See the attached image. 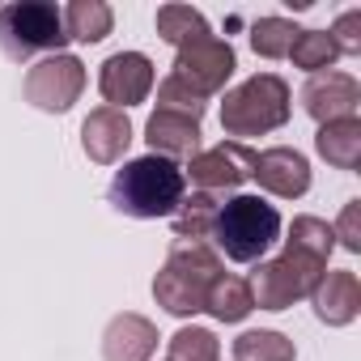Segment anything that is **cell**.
<instances>
[{
    "label": "cell",
    "instance_id": "1",
    "mask_svg": "<svg viewBox=\"0 0 361 361\" xmlns=\"http://www.w3.org/2000/svg\"><path fill=\"white\" fill-rule=\"evenodd\" d=\"M183 192H188V178H183V166L170 161V157H136V161H123L106 188V200L115 213L123 217H136V221H157V217H170L178 204H183Z\"/></svg>",
    "mask_w": 361,
    "mask_h": 361
},
{
    "label": "cell",
    "instance_id": "2",
    "mask_svg": "<svg viewBox=\"0 0 361 361\" xmlns=\"http://www.w3.org/2000/svg\"><path fill=\"white\" fill-rule=\"evenodd\" d=\"M217 276H221V255L209 243H178L174 238L161 272L153 276V298L170 314L188 319V314L204 310V298H209Z\"/></svg>",
    "mask_w": 361,
    "mask_h": 361
},
{
    "label": "cell",
    "instance_id": "3",
    "mask_svg": "<svg viewBox=\"0 0 361 361\" xmlns=\"http://www.w3.org/2000/svg\"><path fill=\"white\" fill-rule=\"evenodd\" d=\"M281 238V213L259 196H234L217 209L213 243L234 264H259Z\"/></svg>",
    "mask_w": 361,
    "mask_h": 361
},
{
    "label": "cell",
    "instance_id": "4",
    "mask_svg": "<svg viewBox=\"0 0 361 361\" xmlns=\"http://www.w3.org/2000/svg\"><path fill=\"white\" fill-rule=\"evenodd\" d=\"M289 111H293L289 85L276 73H255L238 90L226 94V102H221V132L238 136V145H243L247 136H264V132L285 128Z\"/></svg>",
    "mask_w": 361,
    "mask_h": 361
},
{
    "label": "cell",
    "instance_id": "5",
    "mask_svg": "<svg viewBox=\"0 0 361 361\" xmlns=\"http://www.w3.org/2000/svg\"><path fill=\"white\" fill-rule=\"evenodd\" d=\"M68 43L64 18L47 0H22V5L0 9V51L9 60H30V56H60Z\"/></svg>",
    "mask_w": 361,
    "mask_h": 361
},
{
    "label": "cell",
    "instance_id": "6",
    "mask_svg": "<svg viewBox=\"0 0 361 361\" xmlns=\"http://www.w3.org/2000/svg\"><path fill=\"white\" fill-rule=\"evenodd\" d=\"M323 272H327V264H323V259H314V255H302V251H289V247H285L276 259L259 264V268H255V276H251L247 285H251V298H255V306H259V310H285V306H293V302L310 298Z\"/></svg>",
    "mask_w": 361,
    "mask_h": 361
},
{
    "label": "cell",
    "instance_id": "7",
    "mask_svg": "<svg viewBox=\"0 0 361 361\" xmlns=\"http://www.w3.org/2000/svg\"><path fill=\"white\" fill-rule=\"evenodd\" d=\"M234 68H238L234 47H230L226 39H213V35H209V39H196V43H188V47H178L170 77H178L192 94H200V98L209 102L213 94L226 90V81L234 77Z\"/></svg>",
    "mask_w": 361,
    "mask_h": 361
},
{
    "label": "cell",
    "instance_id": "8",
    "mask_svg": "<svg viewBox=\"0 0 361 361\" xmlns=\"http://www.w3.org/2000/svg\"><path fill=\"white\" fill-rule=\"evenodd\" d=\"M85 90V64L77 56H43L30 73H26V102L51 115H64Z\"/></svg>",
    "mask_w": 361,
    "mask_h": 361
},
{
    "label": "cell",
    "instance_id": "9",
    "mask_svg": "<svg viewBox=\"0 0 361 361\" xmlns=\"http://www.w3.org/2000/svg\"><path fill=\"white\" fill-rule=\"evenodd\" d=\"M251 170H255V149H247L238 140H221L213 149H200L183 166V178H192L200 192H230V188L247 183Z\"/></svg>",
    "mask_w": 361,
    "mask_h": 361
},
{
    "label": "cell",
    "instance_id": "10",
    "mask_svg": "<svg viewBox=\"0 0 361 361\" xmlns=\"http://www.w3.org/2000/svg\"><path fill=\"white\" fill-rule=\"evenodd\" d=\"M302 106H306V115H310L319 128L331 123V119H357L361 85H357V77L336 73V68L310 73V81L302 85Z\"/></svg>",
    "mask_w": 361,
    "mask_h": 361
},
{
    "label": "cell",
    "instance_id": "11",
    "mask_svg": "<svg viewBox=\"0 0 361 361\" xmlns=\"http://www.w3.org/2000/svg\"><path fill=\"white\" fill-rule=\"evenodd\" d=\"M98 90H102V98H106L115 111L145 102L149 90H153V60L140 56V51H119V56H111V60L102 64V73H98Z\"/></svg>",
    "mask_w": 361,
    "mask_h": 361
},
{
    "label": "cell",
    "instance_id": "12",
    "mask_svg": "<svg viewBox=\"0 0 361 361\" xmlns=\"http://www.w3.org/2000/svg\"><path fill=\"white\" fill-rule=\"evenodd\" d=\"M251 178H259V188L272 192V196H281V200H298V196L310 192V161H306L298 149L276 145V149L255 153Z\"/></svg>",
    "mask_w": 361,
    "mask_h": 361
},
{
    "label": "cell",
    "instance_id": "13",
    "mask_svg": "<svg viewBox=\"0 0 361 361\" xmlns=\"http://www.w3.org/2000/svg\"><path fill=\"white\" fill-rule=\"evenodd\" d=\"M128 145H132V123H128L123 111L98 106V111L85 115V123H81V149H85L90 161L115 166V161L128 153Z\"/></svg>",
    "mask_w": 361,
    "mask_h": 361
},
{
    "label": "cell",
    "instance_id": "14",
    "mask_svg": "<svg viewBox=\"0 0 361 361\" xmlns=\"http://www.w3.org/2000/svg\"><path fill=\"white\" fill-rule=\"evenodd\" d=\"M145 140L157 157H170V161L188 157L192 161L200 153V119L178 115V111H153L145 123Z\"/></svg>",
    "mask_w": 361,
    "mask_h": 361
},
{
    "label": "cell",
    "instance_id": "15",
    "mask_svg": "<svg viewBox=\"0 0 361 361\" xmlns=\"http://www.w3.org/2000/svg\"><path fill=\"white\" fill-rule=\"evenodd\" d=\"M157 353V327L145 314H115L102 331L106 361H149Z\"/></svg>",
    "mask_w": 361,
    "mask_h": 361
},
{
    "label": "cell",
    "instance_id": "16",
    "mask_svg": "<svg viewBox=\"0 0 361 361\" xmlns=\"http://www.w3.org/2000/svg\"><path fill=\"white\" fill-rule=\"evenodd\" d=\"M310 302H314V314H319L327 327H344V323H353L357 310H361V285H357V272H323L319 285H314V293H310Z\"/></svg>",
    "mask_w": 361,
    "mask_h": 361
},
{
    "label": "cell",
    "instance_id": "17",
    "mask_svg": "<svg viewBox=\"0 0 361 361\" xmlns=\"http://www.w3.org/2000/svg\"><path fill=\"white\" fill-rule=\"evenodd\" d=\"M314 149L327 166L336 170H357L361 166V119H331L319 128Z\"/></svg>",
    "mask_w": 361,
    "mask_h": 361
},
{
    "label": "cell",
    "instance_id": "18",
    "mask_svg": "<svg viewBox=\"0 0 361 361\" xmlns=\"http://www.w3.org/2000/svg\"><path fill=\"white\" fill-rule=\"evenodd\" d=\"M217 209H221V200H217L213 192H192V196H183V204L170 213L174 238H178V243H204V238L213 234Z\"/></svg>",
    "mask_w": 361,
    "mask_h": 361
},
{
    "label": "cell",
    "instance_id": "19",
    "mask_svg": "<svg viewBox=\"0 0 361 361\" xmlns=\"http://www.w3.org/2000/svg\"><path fill=\"white\" fill-rule=\"evenodd\" d=\"M60 18H64V35L77 39V43H102L115 26V13L102 0H73Z\"/></svg>",
    "mask_w": 361,
    "mask_h": 361
},
{
    "label": "cell",
    "instance_id": "20",
    "mask_svg": "<svg viewBox=\"0 0 361 361\" xmlns=\"http://www.w3.org/2000/svg\"><path fill=\"white\" fill-rule=\"evenodd\" d=\"M204 310L213 314V319H221V323H243L251 310H255V298H251V285L243 281V276H217L213 281V289H209V298H204Z\"/></svg>",
    "mask_w": 361,
    "mask_h": 361
},
{
    "label": "cell",
    "instance_id": "21",
    "mask_svg": "<svg viewBox=\"0 0 361 361\" xmlns=\"http://www.w3.org/2000/svg\"><path fill=\"white\" fill-rule=\"evenodd\" d=\"M157 35H161L166 43H174V47H188V43H196V39H209L213 30H209L204 13L192 9V5H161V9H157Z\"/></svg>",
    "mask_w": 361,
    "mask_h": 361
},
{
    "label": "cell",
    "instance_id": "22",
    "mask_svg": "<svg viewBox=\"0 0 361 361\" xmlns=\"http://www.w3.org/2000/svg\"><path fill=\"white\" fill-rule=\"evenodd\" d=\"M293 357H298L293 340L281 331H268V327L243 331L234 340V361H293Z\"/></svg>",
    "mask_w": 361,
    "mask_h": 361
},
{
    "label": "cell",
    "instance_id": "23",
    "mask_svg": "<svg viewBox=\"0 0 361 361\" xmlns=\"http://www.w3.org/2000/svg\"><path fill=\"white\" fill-rule=\"evenodd\" d=\"M289 56H293V64L306 68V73H327V68L340 60V47L331 43L327 30H302V35L293 39V47H289Z\"/></svg>",
    "mask_w": 361,
    "mask_h": 361
},
{
    "label": "cell",
    "instance_id": "24",
    "mask_svg": "<svg viewBox=\"0 0 361 361\" xmlns=\"http://www.w3.org/2000/svg\"><path fill=\"white\" fill-rule=\"evenodd\" d=\"M298 35H302V30H298L293 22H285V18H259V22L251 26V47H255V56H264V60H285Z\"/></svg>",
    "mask_w": 361,
    "mask_h": 361
},
{
    "label": "cell",
    "instance_id": "25",
    "mask_svg": "<svg viewBox=\"0 0 361 361\" xmlns=\"http://www.w3.org/2000/svg\"><path fill=\"white\" fill-rule=\"evenodd\" d=\"M285 247H289V251H302V255H314V259L327 264V255H331V247H336V234H331V226L319 221V217H293Z\"/></svg>",
    "mask_w": 361,
    "mask_h": 361
},
{
    "label": "cell",
    "instance_id": "26",
    "mask_svg": "<svg viewBox=\"0 0 361 361\" xmlns=\"http://www.w3.org/2000/svg\"><path fill=\"white\" fill-rule=\"evenodd\" d=\"M221 340L209 327H178L170 336V361H217Z\"/></svg>",
    "mask_w": 361,
    "mask_h": 361
},
{
    "label": "cell",
    "instance_id": "27",
    "mask_svg": "<svg viewBox=\"0 0 361 361\" xmlns=\"http://www.w3.org/2000/svg\"><path fill=\"white\" fill-rule=\"evenodd\" d=\"M204 98L200 94H192L178 77H166L161 85H157V111H178V115H192V119H204Z\"/></svg>",
    "mask_w": 361,
    "mask_h": 361
},
{
    "label": "cell",
    "instance_id": "28",
    "mask_svg": "<svg viewBox=\"0 0 361 361\" xmlns=\"http://www.w3.org/2000/svg\"><path fill=\"white\" fill-rule=\"evenodd\" d=\"M331 43L340 47V56H357V51H361V9L340 13V22H336V30H331Z\"/></svg>",
    "mask_w": 361,
    "mask_h": 361
},
{
    "label": "cell",
    "instance_id": "29",
    "mask_svg": "<svg viewBox=\"0 0 361 361\" xmlns=\"http://www.w3.org/2000/svg\"><path fill=\"white\" fill-rule=\"evenodd\" d=\"M336 238H340V247H348L353 255L361 251V200H348L344 209H340V221H336V230H331Z\"/></svg>",
    "mask_w": 361,
    "mask_h": 361
}]
</instances>
